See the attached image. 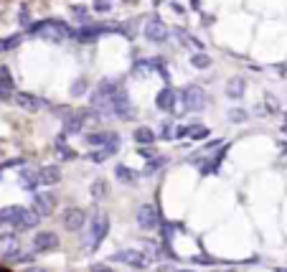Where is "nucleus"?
Segmentation results:
<instances>
[{
  "mask_svg": "<svg viewBox=\"0 0 287 272\" xmlns=\"http://www.w3.org/2000/svg\"><path fill=\"white\" fill-rule=\"evenodd\" d=\"M86 127L79 112H71V115L64 117V135H82V130Z\"/></svg>",
  "mask_w": 287,
  "mask_h": 272,
  "instance_id": "obj_19",
  "label": "nucleus"
},
{
  "mask_svg": "<svg viewBox=\"0 0 287 272\" xmlns=\"http://www.w3.org/2000/svg\"><path fill=\"white\" fill-rule=\"evenodd\" d=\"M26 206H5V209H0V224H8V226H13L16 219L20 217V211H23Z\"/></svg>",
  "mask_w": 287,
  "mask_h": 272,
  "instance_id": "obj_23",
  "label": "nucleus"
},
{
  "mask_svg": "<svg viewBox=\"0 0 287 272\" xmlns=\"http://www.w3.org/2000/svg\"><path fill=\"white\" fill-rule=\"evenodd\" d=\"M173 36L181 41V46H188V49H203V43L198 41L196 36H191L188 31H183V28H175V31H173Z\"/></svg>",
  "mask_w": 287,
  "mask_h": 272,
  "instance_id": "obj_22",
  "label": "nucleus"
},
{
  "mask_svg": "<svg viewBox=\"0 0 287 272\" xmlns=\"http://www.w3.org/2000/svg\"><path fill=\"white\" fill-rule=\"evenodd\" d=\"M229 120L231 122H244L247 120V112L241 109V107H234V109H229Z\"/></svg>",
  "mask_w": 287,
  "mask_h": 272,
  "instance_id": "obj_33",
  "label": "nucleus"
},
{
  "mask_svg": "<svg viewBox=\"0 0 287 272\" xmlns=\"http://www.w3.org/2000/svg\"><path fill=\"white\" fill-rule=\"evenodd\" d=\"M13 97H16V82L10 76V69L8 66H0V99L10 102Z\"/></svg>",
  "mask_w": 287,
  "mask_h": 272,
  "instance_id": "obj_16",
  "label": "nucleus"
},
{
  "mask_svg": "<svg viewBox=\"0 0 287 272\" xmlns=\"http://www.w3.org/2000/svg\"><path fill=\"white\" fill-rule=\"evenodd\" d=\"M191 64H193V69L201 72V69H208V66H211L214 61H211V56H208V54L198 51V54H193V56H191Z\"/></svg>",
  "mask_w": 287,
  "mask_h": 272,
  "instance_id": "obj_26",
  "label": "nucleus"
},
{
  "mask_svg": "<svg viewBox=\"0 0 287 272\" xmlns=\"http://www.w3.org/2000/svg\"><path fill=\"white\" fill-rule=\"evenodd\" d=\"M0 181H3V171H0Z\"/></svg>",
  "mask_w": 287,
  "mask_h": 272,
  "instance_id": "obj_41",
  "label": "nucleus"
},
{
  "mask_svg": "<svg viewBox=\"0 0 287 272\" xmlns=\"http://www.w3.org/2000/svg\"><path fill=\"white\" fill-rule=\"evenodd\" d=\"M175 102H178V94L173 92L170 87H163L160 92H158V97H155V107L160 109V112H175Z\"/></svg>",
  "mask_w": 287,
  "mask_h": 272,
  "instance_id": "obj_15",
  "label": "nucleus"
},
{
  "mask_svg": "<svg viewBox=\"0 0 287 272\" xmlns=\"http://www.w3.org/2000/svg\"><path fill=\"white\" fill-rule=\"evenodd\" d=\"M115 153H117V150H112V148H97V150H92L86 158H89L92 163H104L107 158H112Z\"/></svg>",
  "mask_w": 287,
  "mask_h": 272,
  "instance_id": "obj_27",
  "label": "nucleus"
},
{
  "mask_svg": "<svg viewBox=\"0 0 287 272\" xmlns=\"http://www.w3.org/2000/svg\"><path fill=\"white\" fill-rule=\"evenodd\" d=\"M18 20H20V26H31V20H28V5H20Z\"/></svg>",
  "mask_w": 287,
  "mask_h": 272,
  "instance_id": "obj_36",
  "label": "nucleus"
},
{
  "mask_svg": "<svg viewBox=\"0 0 287 272\" xmlns=\"http://www.w3.org/2000/svg\"><path fill=\"white\" fill-rule=\"evenodd\" d=\"M13 102H16V107L26 109V112H41L43 107H46V102H43L41 97H36V94H31V92H16Z\"/></svg>",
  "mask_w": 287,
  "mask_h": 272,
  "instance_id": "obj_12",
  "label": "nucleus"
},
{
  "mask_svg": "<svg viewBox=\"0 0 287 272\" xmlns=\"http://www.w3.org/2000/svg\"><path fill=\"white\" fill-rule=\"evenodd\" d=\"M175 135V130H173V122H163L160 125V130H158V138H163V140H170Z\"/></svg>",
  "mask_w": 287,
  "mask_h": 272,
  "instance_id": "obj_32",
  "label": "nucleus"
},
{
  "mask_svg": "<svg viewBox=\"0 0 287 272\" xmlns=\"http://www.w3.org/2000/svg\"><path fill=\"white\" fill-rule=\"evenodd\" d=\"M135 219H137V226L142 232H152V229H158V224H160V214L155 209V203H140Z\"/></svg>",
  "mask_w": 287,
  "mask_h": 272,
  "instance_id": "obj_5",
  "label": "nucleus"
},
{
  "mask_svg": "<svg viewBox=\"0 0 287 272\" xmlns=\"http://www.w3.org/2000/svg\"><path fill=\"white\" fill-rule=\"evenodd\" d=\"M132 115H135V107H132L130 102V94H127V87L122 84L115 92L112 97V117H119V120H130Z\"/></svg>",
  "mask_w": 287,
  "mask_h": 272,
  "instance_id": "obj_4",
  "label": "nucleus"
},
{
  "mask_svg": "<svg viewBox=\"0 0 287 272\" xmlns=\"http://www.w3.org/2000/svg\"><path fill=\"white\" fill-rule=\"evenodd\" d=\"M165 163H168V158H165V155H163V158H152V161L148 163V168H145V176H150V173H155V171H158V168H163Z\"/></svg>",
  "mask_w": 287,
  "mask_h": 272,
  "instance_id": "obj_31",
  "label": "nucleus"
},
{
  "mask_svg": "<svg viewBox=\"0 0 287 272\" xmlns=\"http://www.w3.org/2000/svg\"><path fill=\"white\" fill-rule=\"evenodd\" d=\"M115 178H117V181H122L125 186H132L140 176H137L135 171H132V168H127V165H115Z\"/></svg>",
  "mask_w": 287,
  "mask_h": 272,
  "instance_id": "obj_24",
  "label": "nucleus"
},
{
  "mask_svg": "<svg viewBox=\"0 0 287 272\" xmlns=\"http://www.w3.org/2000/svg\"><path fill=\"white\" fill-rule=\"evenodd\" d=\"M41 224V217L33 209H23L20 211V217L16 219L13 224V232H31V229H36V226Z\"/></svg>",
  "mask_w": 287,
  "mask_h": 272,
  "instance_id": "obj_14",
  "label": "nucleus"
},
{
  "mask_svg": "<svg viewBox=\"0 0 287 272\" xmlns=\"http://www.w3.org/2000/svg\"><path fill=\"white\" fill-rule=\"evenodd\" d=\"M38 178H41V186H56L61 181V168L59 165H41L38 168Z\"/></svg>",
  "mask_w": 287,
  "mask_h": 272,
  "instance_id": "obj_18",
  "label": "nucleus"
},
{
  "mask_svg": "<svg viewBox=\"0 0 287 272\" xmlns=\"http://www.w3.org/2000/svg\"><path fill=\"white\" fill-rule=\"evenodd\" d=\"M20 41H23V36H20V33H13V36H8V38H0V54H5V51H10V49H16Z\"/></svg>",
  "mask_w": 287,
  "mask_h": 272,
  "instance_id": "obj_28",
  "label": "nucleus"
},
{
  "mask_svg": "<svg viewBox=\"0 0 287 272\" xmlns=\"http://www.w3.org/2000/svg\"><path fill=\"white\" fill-rule=\"evenodd\" d=\"M31 33L33 36H38L43 41H49V43H64V41H69L74 38L76 33L69 28V23H64V20H41V23H33L31 26Z\"/></svg>",
  "mask_w": 287,
  "mask_h": 272,
  "instance_id": "obj_1",
  "label": "nucleus"
},
{
  "mask_svg": "<svg viewBox=\"0 0 287 272\" xmlns=\"http://www.w3.org/2000/svg\"><path fill=\"white\" fill-rule=\"evenodd\" d=\"M181 102H183V112H201L206 107L208 97H206V92L198 84H188L181 92Z\"/></svg>",
  "mask_w": 287,
  "mask_h": 272,
  "instance_id": "obj_3",
  "label": "nucleus"
},
{
  "mask_svg": "<svg viewBox=\"0 0 287 272\" xmlns=\"http://www.w3.org/2000/svg\"><path fill=\"white\" fill-rule=\"evenodd\" d=\"M71 16L79 20V23H84V26L89 23V10H86L84 5H74V8H71Z\"/></svg>",
  "mask_w": 287,
  "mask_h": 272,
  "instance_id": "obj_30",
  "label": "nucleus"
},
{
  "mask_svg": "<svg viewBox=\"0 0 287 272\" xmlns=\"http://www.w3.org/2000/svg\"><path fill=\"white\" fill-rule=\"evenodd\" d=\"M26 272H49V270H46V267H28Z\"/></svg>",
  "mask_w": 287,
  "mask_h": 272,
  "instance_id": "obj_39",
  "label": "nucleus"
},
{
  "mask_svg": "<svg viewBox=\"0 0 287 272\" xmlns=\"http://www.w3.org/2000/svg\"><path fill=\"white\" fill-rule=\"evenodd\" d=\"M282 132H287V125H282Z\"/></svg>",
  "mask_w": 287,
  "mask_h": 272,
  "instance_id": "obj_40",
  "label": "nucleus"
},
{
  "mask_svg": "<svg viewBox=\"0 0 287 272\" xmlns=\"http://www.w3.org/2000/svg\"><path fill=\"white\" fill-rule=\"evenodd\" d=\"M33 211L38 214L41 219H46L53 214V209H56V196L51 194V191H41V194H33Z\"/></svg>",
  "mask_w": 287,
  "mask_h": 272,
  "instance_id": "obj_9",
  "label": "nucleus"
},
{
  "mask_svg": "<svg viewBox=\"0 0 287 272\" xmlns=\"http://www.w3.org/2000/svg\"><path fill=\"white\" fill-rule=\"evenodd\" d=\"M23 254H26V252H23V244L18 242L16 234H8V236H3V239H0V257L16 259V262H18Z\"/></svg>",
  "mask_w": 287,
  "mask_h": 272,
  "instance_id": "obj_10",
  "label": "nucleus"
},
{
  "mask_svg": "<svg viewBox=\"0 0 287 272\" xmlns=\"http://www.w3.org/2000/svg\"><path fill=\"white\" fill-rule=\"evenodd\" d=\"M61 221H64V229H66V232H82V229H86V224H89V219H86V211L79 209V206L64 209Z\"/></svg>",
  "mask_w": 287,
  "mask_h": 272,
  "instance_id": "obj_6",
  "label": "nucleus"
},
{
  "mask_svg": "<svg viewBox=\"0 0 287 272\" xmlns=\"http://www.w3.org/2000/svg\"><path fill=\"white\" fill-rule=\"evenodd\" d=\"M132 138H135L137 145H152V140H155V132L142 125V127H137L135 132H132Z\"/></svg>",
  "mask_w": 287,
  "mask_h": 272,
  "instance_id": "obj_25",
  "label": "nucleus"
},
{
  "mask_svg": "<svg viewBox=\"0 0 287 272\" xmlns=\"http://www.w3.org/2000/svg\"><path fill=\"white\" fill-rule=\"evenodd\" d=\"M53 150H56V155L61 158V161H74L76 153L69 148V143H66V135H56V140H53Z\"/></svg>",
  "mask_w": 287,
  "mask_h": 272,
  "instance_id": "obj_20",
  "label": "nucleus"
},
{
  "mask_svg": "<svg viewBox=\"0 0 287 272\" xmlns=\"http://www.w3.org/2000/svg\"><path fill=\"white\" fill-rule=\"evenodd\" d=\"M247 92V82H244V76H234L231 82L226 84V97L231 99H241Z\"/></svg>",
  "mask_w": 287,
  "mask_h": 272,
  "instance_id": "obj_21",
  "label": "nucleus"
},
{
  "mask_svg": "<svg viewBox=\"0 0 287 272\" xmlns=\"http://www.w3.org/2000/svg\"><path fill=\"white\" fill-rule=\"evenodd\" d=\"M107 232H109V217L104 211L97 209L92 214L89 224H86V239H84V249H86V252H94V249L102 244V239L107 236Z\"/></svg>",
  "mask_w": 287,
  "mask_h": 272,
  "instance_id": "obj_2",
  "label": "nucleus"
},
{
  "mask_svg": "<svg viewBox=\"0 0 287 272\" xmlns=\"http://www.w3.org/2000/svg\"><path fill=\"white\" fill-rule=\"evenodd\" d=\"M97 13H109V10H112V3H109V0H94V5H92Z\"/></svg>",
  "mask_w": 287,
  "mask_h": 272,
  "instance_id": "obj_35",
  "label": "nucleus"
},
{
  "mask_svg": "<svg viewBox=\"0 0 287 272\" xmlns=\"http://www.w3.org/2000/svg\"><path fill=\"white\" fill-rule=\"evenodd\" d=\"M84 140H86V145H92V148H112V150H119V135L117 132L99 130V132H89Z\"/></svg>",
  "mask_w": 287,
  "mask_h": 272,
  "instance_id": "obj_8",
  "label": "nucleus"
},
{
  "mask_svg": "<svg viewBox=\"0 0 287 272\" xmlns=\"http://www.w3.org/2000/svg\"><path fill=\"white\" fill-rule=\"evenodd\" d=\"M152 153H155V150H152V148H148V145H140V148H137V155H145V158H152Z\"/></svg>",
  "mask_w": 287,
  "mask_h": 272,
  "instance_id": "obj_37",
  "label": "nucleus"
},
{
  "mask_svg": "<svg viewBox=\"0 0 287 272\" xmlns=\"http://www.w3.org/2000/svg\"><path fill=\"white\" fill-rule=\"evenodd\" d=\"M89 272H112V267H107V265H92Z\"/></svg>",
  "mask_w": 287,
  "mask_h": 272,
  "instance_id": "obj_38",
  "label": "nucleus"
},
{
  "mask_svg": "<svg viewBox=\"0 0 287 272\" xmlns=\"http://www.w3.org/2000/svg\"><path fill=\"white\" fill-rule=\"evenodd\" d=\"M69 94H71V97H82V94H86V79H84V76L74 79L71 87H69Z\"/></svg>",
  "mask_w": 287,
  "mask_h": 272,
  "instance_id": "obj_29",
  "label": "nucleus"
},
{
  "mask_svg": "<svg viewBox=\"0 0 287 272\" xmlns=\"http://www.w3.org/2000/svg\"><path fill=\"white\" fill-rule=\"evenodd\" d=\"M59 247V236L53 232H38L33 236V252H53Z\"/></svg>",
  "mask_w": 287,
  "mask_h": 272,
  "instance_id": "obj_13",
  "label": "nucleus"
},
{
  "mask_svg": "<svg viewBox=\"0 0 287 272\" xmlns=\"http://www.w3.org/2000/svg\"><path fill=\"white\" fill-rule=\"evenodd\" d=\"M142 33H145V38H150L152 43H163L165 38H168V28H165V23L158 18V16H150L145 28H142Z\"/></svg>",
  "mask_w": 287,
  "mask_h": 272,
  "instance_id": "obj_11",
  "label": "nucleus"
},
{
  "mask_svg": "<svg viewBox=\"0 0 287 272\" xmlns=\"http://www.w3.org/2000/svg\"><path fill=\"white\" fill-rule=\"evenodd\" d=\"M92 194H94V196H104V194H107V183H104L102 178H97L94 183H92Z\"/></svg>",
  "mask_w": 287,
  "mask_h": 272,
  "instance_id": "obj_34",
  "label": "nucleus"
},
{
  "mask_svg": "<svg viewBox=\"0 0 287 272\" xmlns=\"http://www.w3.org/2000/svg\"><path fill=\"white\" fill-rule=\"evenodd\" d=\"M18 186L26 188V191H36L41 186V178H38V171L36 168H20L18 173Z\"/></svg>",
  "mask_w": 287,
  "mask_h": 272,
  "instance_id": "obj_17",
  "label": "nucleus"
},
{
  "mask_svg": "<svg viewBox=\"0 0 287 272\" xmlns=\"http://www.w3.org/2000/svg\"><path fill=\"white\" fill-rule=\"evenodd\" d=\"M109 259L112 262H122L127 267H148V262H150V257L145 252H140V249H119Z\"/></svg>",
  "mask_w": 287,
  "mask_h": 272,
  "instance_id": "obj_7",
  "label": "nucleus"
}]
</instances>
